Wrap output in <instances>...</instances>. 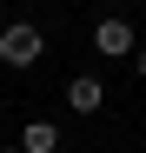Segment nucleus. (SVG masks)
I'll return each mask as SVG.
<instances>
[{"label": "nucleus", "mask_w": 146, "mask_h": 153, "mask_svg": "<svg viewBox=\"0 0 146 153\" xmlns=\"http://www.w3.org/2000/svg\"><path fill=\"white\" fill-rule=\"evenodd\" d=\"M46 53V33L33 20H13V27H0V67H40Z\"/></svg>", "instance_id": "f257e3e1"}, {"label": "nucleus", "mask_w": 146, "mask_h": 153, "mask_svg": "<svg viewBox=\"0 0 146 153\" xmlns=\"http://www.w3.org/2000/svg\"><path fill=\"white\" fill-rule=\"evenodd\" d=\"M93 53H100V60H126V53H139V40H133V27L119 13H106L100 27H93Z\"/></svg>", "instance_id": "f03ea898"}, {"label": "nucleus", "mask_w": 146, "mask_h": 153, "mask_svg": "<svg viewBox=\"0 0 146 153\" xmlns=\"http://www.w3.org/2000/svg\"><path fill=\"white\" fill-rule=\"evenodd\" d=\"M66 107L80 113V120H86V113H100V107H106V87L93 80V73H73V80H66Z\"/></svg>", "instance_id": "7ed1b4c3"}, {"label": "nucleus", "mask_w": 146, "mask_h": 153, "mask_svg": "<svg viewBox=\"0 0 146 153\" xmlns=\"http://www.w3.org/2000/svg\"><path fill=\"white\" fill-rule=\"evenodd\" d=\"M20 146H27V153H53V146H60V126H53V120H33L27 133H20Z\"/></svg>", "instance_id": "20e7f679"}, {"label": "nucleus", "mask_w": 146, "mask_h": 153, "mask_svg": "<svg viewBox=\"0 0 146 153\" xmlns=\"http://www.w3.org/2000/svg\"><path fill=\"white\" fill-rule=\"evenodd\" d=\"M133 67H139V80H146V47H139V53H133Z\"/></svg>", "instance_id": "39448f33"}, {"label": "nucleus", "mask_w": 146, "mask_h": 153, "mask_svg": "<svg viewBox=\"0 0 146 153\" xmlns=\"http://www.w3.org/2000/svg\"><path fill=\"white\" fill-rule=\"evenodd\" d=\"M0 153H27V146H0Z\"/></svg>", "instance_id": "423d86ee"}]
</instances>
